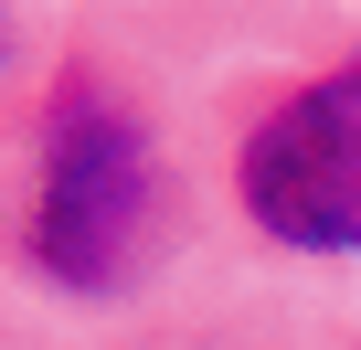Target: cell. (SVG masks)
<instances>
[{"mask_svg": "<svg viewBox=\"0 0 361 350\" xmlns=\"http://www.w3.org/2000/svg\"><path fill=\"white\" fill-rule=\"evenodd\" d=\"M149 223H159V149H149L138 106L106 75L75 64L54 85V106H43V159H32L22 244H32V265L64 297H106L149 255Z\"/></svg>", "mask_w": 361, "mask_h": 350, "instance_id": "cell-1", "label": "cell"}, {"mask_svg": "<svg viewBox=\"0 0 361 350\" xmlns=\"http://www.w3.org/2000/svg\"><path fill=\"white\" fill-rule=\"evenodd\" d=\"M234 202L287 255H361V54L287 85L245 127Z\"/></svg>", "mask_w": 361, "mask_h": 350, "instance_id": "cell-2", "label": "cell"}, {"mask_svg": "<svg viewBox=\"0 0 361 350\" xmlns=\"http://www.w3.org/2000/svg\"><path fill=\"white\" fill-rule=\"evenodd\" d=\"M11 54H22V22H11V0H0V75H11Z\"/></svg>", "mask_w": 361, "mask_h": 350, "instance_id": "cell-3", "label": "cell"}]
</instances>
